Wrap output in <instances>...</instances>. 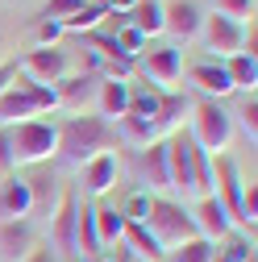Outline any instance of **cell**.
Listing matches in <instances>:
<instances>
[{"label": "cell", "mask_w": 258, "mask_h": 262, "mask_svg": "<svg viewBox=\"0 0 258 262\" xmlns=\"http://www.w3.org/2000/svg\"><path fill=\"white\" fill-rule=\"evenodd\" d=\"M200 29H204V42H208V50H212L217 58H233V54H242V46H246V25L221 17V13L204 17Z\"/></svg>", "instance_id": "cell-7"}, {"label": "cell", "mask_w": 258, "mask_h": 262, "mask_svg": "<svg viewBox=\"0 0 258 262\" xmlns=\"http://www.w3.org/2000/svg\"><path fill=\"white\" fill-rule=\"evenodd\" d=\"M29 208H34V200H29V183L25 179H9L5 187H0V212H5L9 221H25Z\"/></svg>", "instance_id": "cell-20"}, {"label": "cell", "mask_w": 258, "mask_h": 262, "mask_svg": "<svg viewBox=\"0 0 258 262\" xmlns=\"http://www.w3.org/2000/svg\"><path fill=\"white\" fill-rule=\"evenodd\" d=\"M29 183V200H34V208H29V212H54L58 208V200H62V195H58V179H54V171H42V175H34V179H25Z\"/></svg>", "instance_id": "cell-21"}, {"label": "cell", "mask_w": 258, "mask_h": 262, "mask_svg": "<svg viewBox=\"0 0 258 262\" xmlns=\"http://www.w3.org/2000/svg\"><path fill=\"white\" fill-rule=\"evenodd\" d=\"M221 262H254V246H250V242H242V237H233L229 246H225Z\"/></svg>", "instance_id": "cell-32"}, {"label": "cell", "mask_w": 258, "mask_h": 262, "mask_svg": "<svg viewBox=\"0 0 258 262\" xmlns=\"http://www.w3.org/2000/svg\"><path fill=\"white\" fill-rule=\"evenodd\" d=\"M242 129H246L250 142L258 138V100H254V96H246V104H242Z\"/></svg>", "instance_id": "cell-33"}, {"label": "cell", "mask_w": 258, "mask_h": 262, "mask_svg": "<svg viewBox=\"0 0 258 262\" xmlns=\"http://www.w3.org/2000/svg\"><path fill=\"white\" fill-rule=\"evenodd\" d=\"M13 171V142H9V129L0 125V175Z\"/></svg>", "instance_id": "cell-34"}, {"label": "cell", "mask_w": 258, "mask_h": 262, "mask_svg": "<svg viewBox=\"0 0 258 262\" xmlns=\"http://www.w3.org/2000/svg\"><path fill=\"white\" fill-rule=\"evenodd\" d=\"M158 104H163V96H158V92H150V88H129V113H134V117L158 125Z\"/></svg>", "instance_id": "cell-27"}, {"label": "cell", "mask_w": 258, "mask_h": 262, "mask_svg": "<svg viewBox=\"0 0 258 262\" xmlns=\"http://www.w3.org/2000/svg\"><path fill=\"white\" fill-rule=\"evenodd\" d=\"M117 129L113 121H104L100 113H75L58 125V158L67 162V167H83V162H92L96 154H109L117 146Z\"/></svg>", "instance_id": "cell-1"}, {"label": "cell", "mask_w": 258, "mask_h": 262, "mask_svg": "<svg viewBox=\"0 0 258 262\" xmlns=\"http://www.w3.org/2000/svg\"><path fill=\"white\" fill-rule=\"evenodd\" d=\"M138 171H142V191H163L171 187V175H167V142H150L142 154H138Z\"/></svg>", "instance_id": "cell-12"}, {"label": "cell", "mask_w": 258, "mask_h": 262, "mask_svg": "<svg viewBox=\"0 0 258 262\" xmlns=\"http://www.w3.org/2000/svg\"><path fill=\"white\" fill-rule=\"evenodd\" d=\"M0 46H5V21H0Z\"/></svg>", "instance_id": "cell-38"}, {"label": "cell", "mask_w": 258, "mask_h": 262, "mask_svg": "<svg viewBox=\"0 0 258 262\" xmlns=\"http://www.w3.org/2000/svg\"><path fill=\"white\" fill-rule=\"evenodd\" d=\"M67 71H71V54L62 46H38V50H29L21 58V67H17V75H25L29 83H46V88L67 79Z\"/></svg>", "instance_id": "cell-5"}, {"label": "cell", "mask_w": 258, "mask_h": 262, "mask_svg": "<svg viewBox=\"0 0 258 262\" xmlns=\"http://www.w3.org/2000/svg\"><path fill=\"white\" fill-rule=\"evenodd\" d=\"M79 171H83V191L88 195H109L121 179V158L109 150V154H96L92 162H83Z\"/></svg>", "instance_id": "cell-9"}, {"label": "cell", "mask_w": 258, "mask_h": 262, "mask_svg": "<svg viewBox=\"0 0 258 262\" xmlns=\"http://www.w3.org/2000/svg\"><path fill=\"white\" fill-rule=\"evenodd\" d=\"M217 13H221V17H229V21L254 17V0H217Z\"/></svg>", "instance_id": "cell-31"}, {"label": "cell", "mask_w": 258, "mask_h": 262, "mask_svg": "<svg viewBox=\"0 0 258 262\" xmlns=\"http://www.w3.org/2000/svg\"><path fill=\"white\" fill-rule=\"evenodd\" d=\"M54 92H58V104H67V108H79V104H88V100H92V92H96V79H92V75L58 79V83H54Z\"/></svg>", "instance_id": "cell-24"}, {"label": "cell", "mask_w": 258, "mask_h": 262, "mask_svg": "<svg viewBox=\"0 0 258 262\" xmlns=\"http://www.w3.org/2000/svg\"><path fill=\"white\" fill-rule=\"evenodd\" d=\"M229 138H233V117L225 113L217 100H196L191 104V142H196L208 158L225 154Z\"/></svg>", "instance_id": "cell-4"}, {"label": "cell", "mask_w": 258, "mask_h": 262, "mask_svg": "<svg viewBox=\"0 0 258 262\" xmlns=\"http://www.w3.org/2000/svg\"><path fill=\"white\" fill-rule=\"evenodd\" d=\"M191 134H171L167 138V175H171V187H179L183 195H196V175H191Z\"/></svg>", "instance_id": "cell-6"}, {"label": "cell", "mask_w": 258, "mask_h": 262, "mask_svg": "<svg viewBox=\"0 0 258 262\" xmlns=\"http://www.w3.org/2000/svg\"><path fill=\"white\" fill-rule=\"evenodd\" d=\"M125 17H129V25H134L146 42L158 38V34H167V25H163V0H138V9L125 13Z\"/></svg>", "instance_id": "cell-18"}, {"label": "cell", "mask_w": 258, "mask_h": 262, "mask_svg": "<svg viewBox=\"0 0 258 262\" xmlns=\"http://www.w3.org/2000/svg\"><path fill=\"white\" fill-rule=\"evenodd\" d=\"M146 229L154 233V242L163 246L167 254L175 250V246H183V242H191V237H200L196 233V221H191V212L183 208V204H175V200H150V216H146Z\"/></svg>", "instance_id": "cell-3"}, {"label": "cell", "mask_w": 258, "mask_h": 262, "mask_svg": "<svg viewBox=\"0 0 258 262\" xmlns=\"http://www.w3.org/2000/svg\"><path fill=\"white\" fill-rule=\"evenodd\" d=\"M225 71H229L233 92L242 88V92L254 96V83H258V58H254L250 50H242V54H233V58H225Z\"/></svg>", "instance_id": "cell-23"}, {"label": "cell", "mask_w": 258, "mask_h": 262, "mask_svg": "<svg viewBox=\"0 0 258 262\" xmlns=\"http://www.w3.org/2000/svg\"><path fill=\"white\" fill-rule=\"evenodd\" d=\"M109 17V5H83L75 17L62 21V29H88V34H96V25H100Z\"/></svg>", "instance_id": "cell-28"}, {"label": "cell", "mask_w": 258, "mask_h": 262, "mask_svg": "<svg viewBox=\"0 0 258 262\" xmlns=\"http://www.w3.org/2000/svg\"><path fill=\"white\" fill-rule=\"evenodd\" d=\"M9 142H13V167H42L58 150V125L38 121V117L9 125Z\"/></svg>", "instance_id": "cell-2"}, {"label": "cell", "mask_w": 258, "mask_h": 262, "mask_svg": "<svg viewBox=\"0 0 258 262\" xmlns=\"http://www.w3.org/2000/svg\"><path fill=\"white\" fill-rule=\"evenodd\" d=\"M34 117H38V104L29 100L17 83L0 96V125H5V129H9V125H21V121H34Z\"/></svg>", "instance_id": "cell-17"}, {"label": "cell", "mask_w": 258, "mask_h": 262, "mask_svg": "<svg viewBox=\"0 0 258 262\" xmlns=\"http://www.w3.org/2000/svg\"><path fill=\"white\" fill-rule=\"evenodd\" d=\"M191 83L204 92V100H217V96H229L233 92L225 62H196V67H191Z\"/></svg>", "instance_id": "cell-16"}, {"label": "cell", "mask_w": 258, "mask_h": 262, "mask_svg": "<svg viewBox=\"0 0 258 262\" xmlns=\"http://www.w3.org/2000/svg\"><path fill=\"white\" fill-rule=\"evenodd\" d=\"M96 104H100L104 121H121L129 113V83L125 79H104L96 83Z\"/></svg>", "instance_id": "cell-15"}, {"label": "cell", "mask_w": 258, "mask_h": 262, "mask_svg": "<svg viewBox=\"0 0 258 262\" xmlns=\"http://www.w3.org/2000/svg\"><path fill=\"white\" fill-rule=\"evenodd\" d=\"M191 221H196V233L204 237V242H221V237H229V229H233V221H229V212L221 208V200L217 195H204V200H196V212H191Z\"/></svg>", "instance_id": "cell-10"}, {"label": "cell", "mask_w": 258, "mask_h": 262, "mask_svg": "<svg viewBox=\"0 0 258 262\" xmlns=\"http://www.w3.org/2000/svg\"><path fill=\"white\" fill-rule=\"evenodd\" d=\"M121 233H125V216H121V208H96V237H100V246H117L121 242Z\"/></svg>", "instance_id": "cell-25"}, {"label": "cell", "mask_w": 258, "mask_h": 262, "mask_svg": "<svg viewBox=\"0 0 258 262\" xmlns=\"http://www.w3.org/2000/svg\"><path fill=\"white\" fill-rule=\"evenodd\" d=\"M142 71H146L150 83H158L163 92H171V88L179 83V75H183V50H179V46H158V50H150V54L142 58Z\"/></svg>", "instance_id": "cell-8"}, {"label": "cell", "mask_w": 258, "mask_h": 262, "mask_svg": "<svg viewBox=\"0 0 258 262\" xmlns=\"http://www.w3.org/2000/svg\"><path fill=\"white\" fill-rule=\"evenodd\" d=\"M183 113H191V100H187V96H163V104H158V129L183 121Z\"/></svg>", "instance_id": "cell-29"}, {"label": "cell", "mask_w": 258, "mask_h": 262, "mask_svg": "<svg viewBox=\"0 0 258 262\" xmlns=\"http://www.w3.org/2000/svg\"><path fill=\"white\" fill-rule=\"evenodd\" d=\"M163 262H217V246H212V242H204V237H191V242L175 246Z\"/></svg>", "instance_id": "cell-26"}, {"label": "cell", "mask_w": 258, "mask_h": 262, "mask_svg": "<svg viewBox=\"0 0 258 262\" xmlns=\"http://www.w3.org/2000/svg\"><path fill=\"white\" fill-rule=\"evenodd\" d=\"M88 5V0H50V5H46V21H67V17H75L79 9Z\"/></svg>", "instance_id": "cell-30"}, {"label": "cell", "mask_w": 258, "mask_h": 262, "mask_svg": "<svg viewBox=\"0 0 258 262\" xmlns=\"http://www.w3.org/2000/svg\"><path fill=\"white\" fill-rule=\"evenodd\" d=\"M58 34H62L58 21H42L38 25V46H58Z\"/></svg>", "instance_id": "cell-35"}, {"label": "cell", "mask_w": 258, "mask_h": 262, "mask_svg": "<svg viewBox=\"0 0 258 262\" xmlns=\"http://www.w3.org/2000/svg\"><path fill=\"white\" fill-rule=\"evenodd\" d=\"M121 242H125V250H134V254H138V258H146V262H163V258H167V250L154 242V233H150L146 225H129V221H125Z\"/></svg>", "instance_id": "cell-19"}, {"label": "cell", "mask_w": 258, "mask_h": 262, "mask_svg": "<svg viewBox=\"0 0 258 262\" xmlns=\"http://www.w3.org/2000/svg\"><path fill=\"white\" fill-rule=\"evenodd\" d=\"M13 79H17V67H9V62H5V67H0V96L13 88Z\"/></svg>", "instance_id": "cell-36"}, {"label": "cell", "mask_w": 258, "mask_h": 262, "mask_svg": "<svg viewBox=\"0 0 258 262\" xmlns=\"http://www.w3.org/2000/svg\"><path fill=\"white\" fill-rule=\"evenodd\" d=\"M0 254L9 262H25L34 254V225L29 221H5L0 225Z\"/></svg>", "instance_id": "cell-14"}, {"label": "cell", "mask_w": 258, "mask_h": 262, "mask_svg": "<svg viewBox=\"0 0 258 262\" xmlns=\"http://www.w3.org/2000/svg\"><path fill=\"white\" fill-rule=\"evenodd\" d=\"M163 25L171 29L175 38H196L200 34V25H204V13L196 0H171V5H163Z\"/></svg>", "instance_id": "cell-11"}, {"label": "cell", "mask_w": 258, "mask_h": 262, "mask_svg": "<svg viewBox=\"0 0 258 262\" xmlns=\"http://www.w3.org/2000/svg\"><path fill=\"white\" fill-rule=\"evenodd\" d=\"M113 129H117L121 142L138 146V150H146V146L158 138V125H154V121H142V117H134V113H125L121 121H113Z\"/></svg>", "instance_id": "cell-22"}, {"label": "cell", "mask_w": 258, "mask_h": 262, "mask_svg": "<svg viewBox=\"0 0 258 262\" xmlns=\"http://www.w3.org/2000/svg\"><path fill=\"white\" fill-rule=\"evenodd\" d=\"M104 5H109V13H134L138 0H104Z\"/></svg>", "instance_id": "cell-37"}, {"label": "cell", "mask_w": 258, "mask_h": 262, "mask_svg": "<svg viewBox=\"0 0 258 262\" xmlns=\"http://www.w3.org/2000/svg\"><path fill=\"white\" fill-rule=\"evenodd\" d=\"M75 208H79L75 195H62L58 208L50 212V242H54V250L75 254Z\"/></svg>", "instance_id": "cell-13"}]
</instances>
